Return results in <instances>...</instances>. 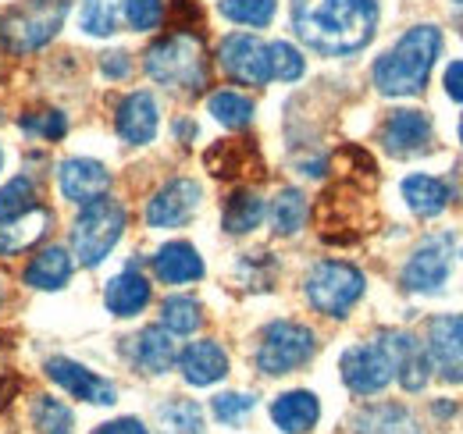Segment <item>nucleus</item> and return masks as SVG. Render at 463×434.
Segmentation results:
<instances>
[{"label":"nucleus","mask_w":463,"mask_h":434,"mask_svg":"<svg viewBox=\"0 0 463 434\" xmlns=\"http://www.w3.org/2000/svg\"><path fill=\"white\" fill-rule=\"evenodd\" d=\"M378 0H292L296 36L325 57L356 54L371 43Z\"/></svg>","instance_id":"f257e3e1"},{"label":"nucleus","mask_w":463,"mask_h":434,"mask_svg":"<svg viewBox=\"0 0 463 434\" xmlns=\"http://www.w3.org/2000/svg\"><path fill=\"white\" fill-rule=\"evenodd\" d=\"M439 51H442V36H439L435 25L410 29L389 54L378 57L374 86L385 97H413V93H420L428 75H431V64H435Z\"/></svg>","instance_id":"f03ea898"},{"label":"nucleus","mask_w":463,"mask_h":434,"mask_svg":"<svg viewBox=\"0 0 463 434\" xmlns=\"http://www.w3.org/2000/svg\"><path fill=\"white\" fill-rule=\"evenodd\" d=\"M146 75L161 86L200 93L207 86V57H203L200 40L189 33H178V36L154 43L146 54Z\"/></svg>","instance_id":"7ed1b4c3"},{"label":"nucleus","mask_w":463,"mask_h":434,"mask_svg":"<svg viewBox=\"0 0 463 434\" xmlns=\"http://www.w3.org/2000/svg\"><path fill=\"white\" fill-rule=\"evenodd\" d=\"M125 221H128L125 207L108 196H100L79 211L75 224H71V253L79 257L82 268H97L115 250V242L125 231Z\"/></svg>","instance_id":"20e7f679"},{"label":"nucleus","mask_w":463,"mask_h":434,"mask_svg":"<svg viewBox=\"0 0 463 434\" xmlns=\"http://www.w3.org/2000/svg\"><path fill=\"white\" fill-rule=\"evenodd\" d=\"M64 14H68V0H25L18 4L7 22L0 25L4 33V47L11 54H36L43 51L64 25Z\"/></svg>","instance_id":"39448f33"},{"label":"nucleus","mask_w":463,"mask_h":434,"mask_svg":"<svg viewBox=\"0 0 463 434\" xmlns=\"http://www.w3.org/2000/svg\"><path fill=\"white\" fill-rule=\"evenodd\" d=\"M360 296H364V274L343 260H325L307 278V299L314 303V310L328 317H346Z\"/></svg>","instance_id":"423d86ee"},{"label":"nucleus","mask_w":463,"mask_h":434,"mask_svg":"<svg viewBox=\"0 0 463 434\" xmlns=\"http://www.w3.org/2000/svg\"><path fill=\"white\" fill-rule=\"evenodd\" d=\"M314 349H317V342H314L310 327L292 325V321H275L260 338L257 367L264 374H292L314 356Z\"/></svg>","instance_id":"0eeeda50"},{"label":"nucleus","mask_w":463,"mask_h":434,"mask_svg":"<svg viewBox=\"0 0 463 434\" xmlns=\"http://www.w3.org/2000/svg\"><path fill=\"white\" fill-rule=\"evenodd\" d=\"M392 378H396V349H392L389 331L378 342L346 349V356H343V381L349 384V392L378 395Z\"/></svg>","instance_id":"6e6552de"},{"label":"nucleus","mask_w":463,"mask_h":434,"mask_svg":"<svg viewBox=\"0 0 463 434\" xmlns=\"http://www.w3.org/2000/svg\"><path fill=\"white\" fill-rule=\"evenodd\" d=\"M222 68L229 71L235 82L242 86H264L271 82V61H268V43H260L257 36L246 33H232L222 43Z\"/></svg>","instance_id":"1a4fd4ad"},{"label":"nucleus","mask_w":463,"mask_h":434,"mask_svg":"<svg viewBox=\"0 0 463 434\" xmlns=\"http://www.w3.org/2000/svg\"><path fill=\"white\" fill-rule=\"evenodd\" d=\"M453 264V235H431L406 264L403 285L410 292H439Z\"/></svg>","instance_id":"9d476101"},{"label":"nucleus","mask_w":463,"mask_h":434,"mask_svg":"<svg viewBox=\"0 0 463 434\" xmlns=\"http://www.w3.org/2000/svg\"><path fill=\"white\" fill-rule=\"evenodd\" d=\"M200 207V185L193 178H175L168 182L146 207V224L150 228H178Z\"/></svg>","instance_id":"9b49d317"},{"label":"nucleus","mask_w":463,"mask_h":434,"mask_svg":"<svg viewBox=\"0 0 463 434\" xmlns=\"http://www.w3.org/2000/svg\"><path fill=\"white\" fill-rule=\"evenodd\" d=\"M428 353L442 378L463 384V314L435 317L428 327Z\"/></svg>","instance_id":"f8f14e48"},{"label":"nucleus","mask_w":463,"mask_h":434,"mask_svg":"<svg viewBox=\"0 0 463 434\" xmlns=\"http://www.w3.org/2000/svg\"><path fill=\"white\" fill-rule=\"evenodd\" d=\"M58 182H61V196L86 207L93 200H100L111 185V175L108 167L100 161H90V157H71V161L61 164L58 171Z\"/></svg>","instance_id":"ddd939ff"},{"label":"nucleus","mask_w":463,"mask_h":434,"mask_svg":"<svg viewBox=\"0 0 463 434\" xmlns=\"http://www.w3.org/2000/svg\"><path fill=\"white\" fill-rule=\"evenodd\" d=\"M47 374H51V381H58L71 399H82V402H93V406H115L118 402L115 384L97 378L93 371H86V367L75 363V360H61V356L51 360V363H47Z\"/></svg>","instance_id":"4468645a"},{"label":"nucleus","mask_w":463,"mask_h":434,"mask_svg":"<svg viewBox=\"0 0 463 434\" xmlns=\"http://www.w3.org/2000/svg\"><path fill=\"white\" fill-rule=\"evenodd\" d=\"M157 121H161V114H157V100L150 93H128L115 118L118 136L132 146H146L157 136Z\"/></svg>","instance_id":"2eb2a0df"},{"label":"nucleus","mask_w":463,"mask_h":434,"mask_svg":"<svg viewBox=\"0 0 463 434\" xmlns=\"http://www.w3.org/2000/svg\"><path fill=\"white\" fill-rule=\"evenodd\" d=\"M428 139H431V121H428V114H420V110H396V114L382 125V143H385V150L396 154V157H410V154L424 150Z\"/></svg>","instance_id":"dca6fc26"},{"label":"nucleus","mask_w":463,"mask_h":434,"mask_svg":"<svg viewBox=\"0 0 463 434\" xmlns=\"http://www.w3.org/2000/svg\"><path fill=\"white\" fill-rule=\"evenodd\" d=\"M178 367H182V378L196 388L203 384H214L229 374V356L218 342H193L182 356H178Z\"/></svg>","instance_id":"f3484780"},{"label":"nucleus","mask_w":463,"mask_h":434,"mask_svg":"<svg viewBox=\"0 0 463 434\" xmlns=\"http://www.w3.org/2000/svg\"><path fill=\"white\" fill-rule=\"evenodd\" d=\"M51 211H43V207H33V211H25L22 217H14V221H0V253L4 257H14V253H22V250H33L47 231H51Z\"/></svg>","instance_id":"a211bd4d"},{"label":"nucleus","mask_w":463,"mask_h":434,"mask_svg":"<svg viewBox=\"0 0 463 434\" xmlns=\"http://www.w3.org/2000/svg\"><path fill=\"white\" fill-rule=\"evenodd\" d=\"M321 417V406H317V395L314 392H286L271 402V420L279 424V431L286 434H307L314 431Z\"/></svg>","instance_id":"6ab92c4d"},{"label":"nucleus","mask_w":463,"mask_h":434,"mask_svg":"<svg viewBox=\"0 0 463 434\" xmlns=\"http://www.w3.org/2000/svg\"><path fill=\"white\" fill-rule=\"evenodd\" d=\"M132 360L143 367V371H150V374H165V371H172V363L178 360V353H175V338L168 327H143L136 338H132Z\"/></svg>","instance_id":"aec40b11"},{"label":"nucleus","mask_w":463,"mask_h":434,"mask_svg":"<svg viewBox=\"0 0 463 434\" xmlns=\"http://www.w3.org/2000/svg\"><path fill=\"white\" fill-rule=\"evenodd\" d=\"M392 338V349H396V378L406 392H420L428 384V371H431V360L424 353V345L406 335V331H389Z\"/></svg>","instance_id":"412c9836"},{"label":"nucleus","mask_w":463,"mask_h":434,"mask_svg":"<svg viewBox=\"0 0 463 434\" xmlns=\"http://www.w3.org/2000/svg\"><path fill=\"white\" fill-rule=\"evenodd\" d=\"M154 274L168 285H185V281L203 278V260L189 242H168L154 257Z\"/></svg>","instance_id":"4be33fe9"},{"label":"nucleus","mask_w":463,"mask_h":434,"mask_svg":"<svg viewBox=\"0 0 463 434\" xmlns=\"http://www.w3.org/2000/svg\"><path fill=\"white\" fill-rule=\"evenodd\" d=\"M104 303L115 317H136L146 303H150V281L139 271H121L118 278L108 281Z\"/></svg>","instance_id":"5701e85b"},{"label":"nucleus","mask_w":463,"mask_h":434,"mask_svg":"<svg viewBox=\"0 0 463 434\" xmlns=\"http://www.w3.org/2000/svg\"><path fill=\"white\" fill-rule=\"evenodd\" d=\"M403 200L410 203L413 214L435 217L449 203V185L442 178H431V175H410L403 182Z\"/></svg>","instance_id":"b1692460"},{"label":"nucleus","mask_w":463,"mask_h":434,"mask_svg":"<svg viewBox=\"0 0 463 434\" xmlns=\"http://www.w3.org/2000/svg\"><path fill=\"white\" fill-rule=\"evenodd\" d=\"M68 278H71V257H68V250H61V246L40 250V253L33 257V264L25 268V285L47 288V292L61 288Z\"/></svg>","instance_id":"393cba45"},{"label":"nucleus","mask_w":463,"mask_h":434,"mask_svg":"<svg viewBox=\"0 0 463 434\" xmlns=\"http://www.w3.org/2000/svg\"><path fill=\"white\" fill-rule=\"evenodd\" d=\"M353 434H420L403 406H371L356 417Z\"/></svg>","instance_id":"a878e982"},{"label":"nucleus","mask_w":463,"mask_h":434,"mask_svg":"<svg viewBox=\"0 0 463 434\" xmlns=\"http://www.w3.org/2000/svg\"><path fill=\"white\" fill-rule=\"evenodd\" d=\"M260 217H264V200L257 196V193H232L229 203H225V211H222V224L229 228L232 235H246V231H253L257 224H260Z\"/></svg>","instance_id":"bb28decb"},{"label":"nucleus","mask_w":463,"mask_h":434,"mask_svg":"<svg viewBox=\"0 0 463 434\" xmlns=\"http://www.w3.org/2000/svg\"><path fill=\"white\" fill-rule=\"evenodd\" d=\"M246 164H260L257 161V150L242 139H229V143H218L214 150H207V167L211 175L218 178H235L246 171Z\"/></svg>","instance_id":"cd10ccee"},{"label":"nucleus","mask_w":463,"mask_h":434,"mask_svg":"<svg viewBox=\"0 0 463 434\" xmlns=\"http://www.w3.org/2000/svg\"><path fill=\"white\" fill-rule=\"evenodd\" d=\"M161 434H203V410L189 399H175L157 410Z\"/></svg>","instance_id":"c85d7f7f"},{"label":"nucleus","mask_w":463,"mask_h":434,"mask_svg":"<svg viewBox=\"0 0 463 434\" xmlns=\"http://www.w3.org/2000/svg\"><path fill=\"white\" fill-rule=\"evenodd\" d=\"M307 221V196L299 189H282L275 207H271V228L279 235H296Z\"/></svg>","instance_id":"c756f323"},{"label":"nucleus","mask_w":463,"mask_h":434,"mask_svg":"<svg viewBox=\"0 0 463 434\" xmlns=\"http://www.w3.org/2000/svg\"><path fill=\"white\" fill-rule=\"evenodd\" d=\"M207 108H211V114H214L225 128H242V125H250V118H253V100L242 97V93H232V90L214 93V97L207 100Z\"/></svg>","instance_id":"7c9ffc66"},{"label":"nucleus","mask_w":463,"mask_h":434,"mask_svg":"<svg viewBox=\"0 0 463 434\" xmlns=\"http://www.w3.org/2000/svg\"><path fill=\"white\" fill-rule=\"evenodd\" d=\"M71 410L61 402V399H51V395H40L33 402V428L40 434H71Z\"/></svg>","instance_id":"2f4dec72"},{"label":"nucleus","mask_w":463,"mask_h":434,"mask_svg":"<svg viewBox=\"0 0 463 434\" xmlns=\"http://www.w3.org/2000/svg\"><path fill=\"white\" fill-rule=\"evenodd\" d=\"M161 321L165 327L172 331V335H193L200 321H203V314H200V303L196 299H189V296H172V299H165V307H161Z\"/></svg>","instance_id":"473e14b6"},{"label":"nucleus","mask_w":463,"mask_h":434,"mask_svg":"<svg viewBox=\"0 0 463 434\" xmlns=\"http://www.w3.org/2000/svg\"><path fill=\"white\" fill-rule=\"evenodd\" d=\"M33 207H36V189H33V182L25 175L11 178L0 189V221H14V217H22Z\"/></svg>","instance_id":"72a5a7b5"},{"label":"nucleus","mask_w":463,"mask_h":434,"mask_svg":"<svg viewBox=\"0 0 463 434\" xmlns=\"http://www.w3.org/2000/svg\"><path fill=\"white\" fill-rule=\"evenodd\" d=\"M222 14L235 25H268L275 18V0H222Z\"/></svg>","instance_id":"f704fd0d"},{"label":"nucleus","mask_w":463,"mask_h":434,"mask_svg":"<svg viewBox=\"0 0 463 434\" xmlns=\"http://www.w3.org/2000/svg\"><path fill=\"white\" fill-rule=\"evenodd\" d=\"M79 22H82V29H86L90 36H111L118 29L115 0H86Z\"/></svg>","instance_id":"c9c22d12"},{"label":"nucleus","mask_w":463,"mask_h":434,"mask_svg":"<svg viewBox=\"0 0 463 434\" xmlns=\"http://www.w3.org/2000/svg\"><path fill=\"white\" fill-rule=\"evenodd\" d=\"M268 61H271V79H282V82H296L303 75V57L292 43H268Z\"/></svg>","instance_id":"e433bc0d"},{"label":"nucleus","mask_w":463,"mask_h":434,"mask_svg":"<svg viewBox=\"0 0 463 434\" xmlns=\"http://www.w3.org/2000/svg\"><path fill=\"white\" fill-rule=\"evenodd\" d=\"M121 11H125V22H128L136 33H150V29H157L161 18H165V0H125Z\"/></svg>","instance_id":"4c0bfd02"},{"label":"nucleus","mask_w":463,"mask_h":434,"mask_svg":"<svg viewBox=\"0 0 463 434\" xmlns=\"http://www.w3.org/2000/svg\"><path fill=\"white\" fill-rule=\"evenodd\" d=\"M211 406H214V417L222 424H235V420H242L257 406V399L253 395H239V392H225V395H214Z\"/></svg>","instance_id":"58836bf2"},{"label":"nucleus","mask_w":463,"mask_h":434,"mask_svg":"<svg viewBox=\"0 0 463 434\" xmlns=\"http://www.w3.org/2000/svg\"><path fill=\"white\" fill-rule=\"evenodd\" d=\"M25 128H29V132H36L40 139L58 143L61 136L68 132V118H64L61 110H43V114H36V118H25Z\"/></svg>","instance_id":"ea45409f"},{"label":"nucleus","mask_w":463,"mask_h":434,"mask_svg":"<svg viewBox=\"0 0 463 434\" xmlns=\"http://www.w3.org/2000/svg\"><path fill=\"white\" fill-rule=\"evenodd\" d=\"M100 71H104V75H111V79H125V75L132 71V61H128V54H121V51L104 54L100 57Z\"/></svg>","instance_id":"a19ab883"},{"label":"nucleus","mask_w":463,"mask_h":434,"mask_svg":"<svg viewBox=\"0 0 463 434\" xmlns=\"http://www.w3.org/2000/svg\"><path fill=\"white\" fill-rule=\"evenodd\" d=\"M446 93L463 104V61H453V64L446 68Z\"/></svg>","instance_id":"79ce46f5"},{"label":"nucleus","mask_w":463,"mask_h":434,"mask_svg":"<svg viewBox=\"0 0 463 434\" xmlns=\"http://www.w3.org/2000/svg\"><path fill=\"white\" fill-rule=\"evenodd\" d=\"M97 434H146V428L136 417H121V420H111V424L97 428Z\"/></svg>","instance_id":"37998d69"},{"label":"nucleus","mask_w":463,"mask_h":434,"mask_svg":"<svg viewBox=\"0 0 463 434\" xmlns=\"http://www.w3.org/2000/svg\"><path fill=\"white\" fill-rule=\"evenodd\" d=\"M0 167H4V150H0Z\"/></svg>","instance_id":"c03bdc74"},{"label":"nucleus","mask_w":463,"mask_h":434,"mask_svg":"<svg viewBox=\"0 0 463 434\" xmlns=\"http://www.w3.org/2000/svg\"><path fill=\"white\" fill-rule=\"evenodd\" d=\"M460 143H463V121H460Z\"/></svg>","instance_id":"a18cd8bd"},{"label":"nucleus","mask_w":463,"mask_h":434,"mask_svg":"<svg viewBox=\"0 0 463 434\" xmlns=\"http://www.w3.org/2000/svg\"><path fill=\"white\" fill-rule=\"evenodd\" d=\"M457 4H463V0H457Z\"/></svg>","instance_id":"49530a36"}]
</instances>
